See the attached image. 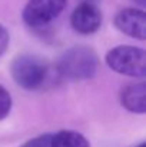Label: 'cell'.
<instances>
[{"instance_id":"6da1fadb","label":"cell","mask_w":146,"mask_h":147,"mask_svg":"<svg viewBox=\"0 0 146 147\" xmlns=\"http://www.w3.org/2000/svg\"><path fill=\"white\" fill-rule=\"evenodd\" d=\"M13 80L26 90H39L53 83V77L60 79L56 67L52 69L45 59L33 54L17 56L10 64Z\"/></svg>"},{"instance_id":"7a4b0ae2","label":"cell","mask_w":146,"mask_h":147,"mask_svg":"<svg viewBox=\"0 0 146 147\" xmlns=\"http://www.w3.org/2000/svg\"><path fill=\"white\" fill-rule=\"evenodd\" d=\"M99 69L97 54L88 46H75L67 49L59 59L56 70L60 79L82 82L95 77Z\"/></svg>"},{"instance_id":"3957f363","label":"cell","mask_w":146,"mask_h":147,"mask_svg":"<svg viewBox=\"0 0 146 147\" xmlns=\"http://www.w3.org/2000/svg\"><path fill=\"white\" fill-rule=\"evenodd\" d=\"M106 64L113 71L129 77H145L146 53L135 46H117L107 51Z\"/></svg>"},{"instance_id":"277c9868","label":"cell","mask_w":146,"mask_h":147,"mask_svg":"<svg viewBox=\"0 0 146 147\" xmlns=\"http://www.w3.org/2000/svg\"><path fill=\"white\" fill-rule=\"evenodd\" d=\"M67 0H29L23 9V20L33 29H42L57 19Z\"/></svg>"},{"instance_id":"5b68a950","label":"cell","mask_w":146,"mask_h":147,"mask_svg":"<svg viewBox=\"0 0 146 147\" xmlns=\"http://www.w3.org/2000/svg\"><path fill=\"white\" fill-rule=\"evenodd\" d=\"M70 24L80 34H92L102 26V11L95 3L82 1L70 16Z\"/></svg>"},{"instance_id":"8992f818","label":"cell","mask_w":146,"mask_h":147,"mask_svg":"<svg viewBox=\"0 0 146 147\" xmlns=\"http://www.w3.org/2000/svg\"><path fill=\"white\" fill-rule=\"evenodd\" d=\"M115 26L119 32L138 40L146 39V14L143 10L128 7L115 16Z\"/></svg>"},{"instance_id":"52a82bcc","label":"cell","mask_w":146,"mask_h":147,"mask_svg":"<svg viewBox=\"0 0 146 147\" xmlns=\"http://www.w3.org/2000/svg\"><path fill=\"white\" fill-rule=\"evenodd\" d=\"M122 106L135 114H143L146 111V84L135 83L126 86L120 93Z\"/></svg>"},{"instance_id":"ba28073f","label":"cell","mask_w":146,"mask_h":147,"mask_svg":"<svg viewBox=\"0 0 146 147\" xmlns=\"http://www.w3.org/2000/svg\"><path fill=\"white\" fill-rule=\"evenodd\" d=\"M50 147H90V143L79 131L62 130L56 134H52Z\"/></svg>"},{"instance_id":"9c48e42d","label":"cell","mask_w":146,"mask_h":147,"mask_svg":"<svg viewBox=\"0 0 146 147\" xmlns=\"http://www.w3.org/2000/svg\"><path fill=\"white\" fill-rule=\"evenodd\" d=\"M12 104H13V101H12L10 93L0 84V120L6 119L10 114Z\"/></svg>"},{"instance_id":"30bf717a","label":"cell","mask_w":146,"mask_h":147,"mask_svg":"<svg viewBox=\"0 0 146 147\" xmlns=\"http://www.w3.org/2000/svg\"><path fill=\"white\" fill-rule=\"evenodd\" d=\"M50 142H52V134L46 133V134H40L27 140L20 147H50Z\"/></svg>"},{"instance_id":"8fae6325","label":"cell","mask_w":146,"mask_h":147,"mask_svg":"<svg viewBox=\"0 0 146 147\" xmlns=\"http://www.w3.org/2000/svg\"><path fill=\"white\" fill-rule=\"evenodd\" d=\"M9 43H10L9 32H7V29L3 24H0V57L6 53V50L9 47Z\"/></svg>"},{"instance_id":"7c38bea8","label":"cell","mask_w":146,"mask_h":147,"mask_svg":"<svg viewBox=\"0 0 146 147\" xmlns=\"http://www.w3.org/2000/svg\"><path fill=\"white\" fill-rule=\"evenodd\" d=\"M133 1H136V3H139V4H142V6L146 3V0H133Z\"/></svg>"},{"instance_id":"4fadbf2b","label":"cell","mask_w":146,"mask_h":147,"mask_svg":"<svg viewBox=\"0 0 146 147\" xmlns=\"http://www.w3.org/2000/svg\"><path fill=\"white\" fill-rule=\"evenodd\" d=\"M138 147H146V143H141V144H139Z\"/></svg>"},{"instance_id":"5bb4252c","label":"cell","mask_w":146,"mask_h":147,"mask_svg":"<svg viewBox=\"0 0 146 147\" xmlns=\"http://www.w3.org/2000/svg\"><path fill=\"white\" fill-rule=\"evenodd\" d=\"M83 1H89V3H95L96 0H83Z\"/></svg>"}]
</instances>
